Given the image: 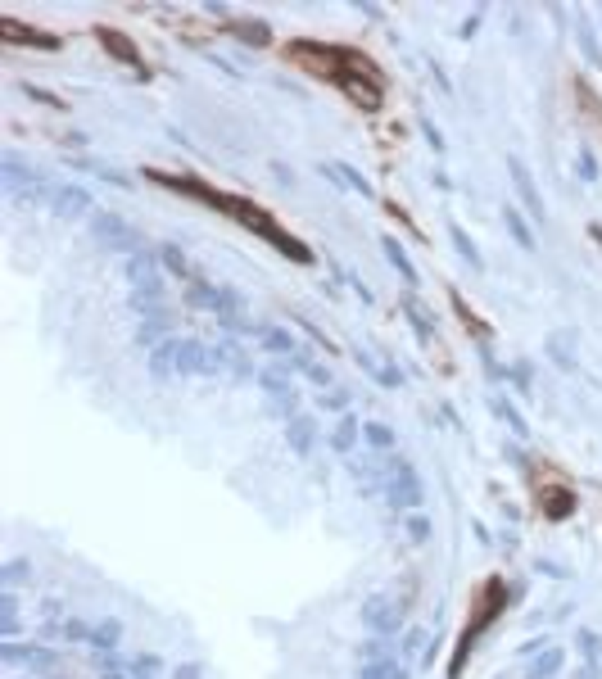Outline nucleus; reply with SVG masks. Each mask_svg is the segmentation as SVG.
<instances>
[{
    "label": "nucleus",
    "instance_id": "1",
    "mask_svg": "<svg viewBox=\"0 0 602 679\" xmlns=\"http://www.w3.org/2000/svg\"><path fill=\"white\" fill-rule=\"evenodd\" d=\"M290 55L294 59H303V68H313V73H326V77H335L344 91L353 95L358 105H367V109H376L380 105V77L372 73V64L358 55L349 68H340V64H326V50L322 46H308V41H299V46H290Z\"/></svg>",
    "mask_w": 602,
    "mask_h": 679
},
{
    "label": "nucleus",
    "instance_id": "2",
    "mask_svg": "<svg viewBox=\"0 0 602 679\" xmlns=\"http://www.w3.org/2000/svg\"><path fill=\"white\" fill-rule=\"evenodd\" d=\"M362 621L372 625V629H380V634H389V629H399V621H403V607H394L389 598H372L362 607Z\"/></svg>",
    "mask_w": 602,
    "mask_h": 679
},
{
    "label": "nucleus",
    "instance_id": "3",
    "mask_svg": "<svg viewBox=\"0 0 602 679\" xmlns=\"http://www.w3.org/2000/svg\"><path fill=\"white\" fill-rule=\"evenodd\" d=\"M0 657L5 661H23V665H32V670H50L55 665V652H45V648H18V643H0Z\"/></svg>",
    "mask_w": 602,
    "mask_h": 679
},
{
    "label": "nucleus",
    "instance_id": "4",
    "mask_svg": "<svg viewBox=\"0 0 602 679\" xmlns=\"http://www.w3.org/2000/svg\"><path fill=\"white\" fill-rule=\"evenodd\" d=\"M389 503H394V508H416V503H421V485H416L412 466L399 462V480H394V489H389Z\"/></svg>",
    "mask_w": 602,
    "mask_h": 679
},
{
    "label": "nucleus",
    "instance_id": "5",
    "mask_svg": "<svg viewBox=\"0 0 602 679\" xmlns=\"http://www.w3.org/2000/svg\"><path fill=\"white\" fill-rule=\"evenodd\" d=\"M313 435H317V430H313L308 417H294V422H290V444H294V453H299V458L313 449Z\"/></svg>",
    "mask_w": 602,
    "mask_h": 679
},
{
    "label": "nucleus",
    "instance_id": "6",
    "mask_svg": "<svg viewBox=\"0 0 602 679\" xmlns=\"http://www.w3.org/2000/svg\"><path fill=\"white\" fill-rule=\"evenodd\" d=\"M557 670H561V652H557V648H548L544 657H539V661L530 665V679H552Z\"/></svg>",
    "mask_w": 602,
    "mask_h": 679
},
{
    "label": "nucleus",
    "instance_id": "7",
    "mask_svg": "<svg viewBox=\"0 0 602 679\" xmlns=\"http://www.w3.org/2000/svg\"><path fill=\"white\" fill-rule=\"evenodd\" d=\"M353 439H358V422H353V417H344V422L335 426V435H330V444L344 453V449H353Z\"/></svg>",
    "mask_w": 602,
    "mask_h": 679
},
{
    "label": "nucleus",
    "instance_id": "8",
    "mask_svg": "<svg viewBox=\"0 0 602 679\" xmlns=\"http://www.w3.org/2000/svg\"><path fill=\"white\" fill-rule=\"evenodd\" d=\"M118 634H122L118 621H100V625L91 629V643H95V648H114V643H118Z\"/></svg>",
    "mask_w": 602,
    "mask_h": 679
},
{
    "label": "nucleus",
    "instance_id": "9",
    "mask_svg": "<svg viewBox=\"0 0 602 679\" xmlns=\"http://www.w3.org/2000/svg\"><path fill=\"white\" fill-rule=\"evenodd\" d=\"M362 679H403V670H399V665H389V661H372L362 670Z\"/></svg>",
    "mask_w": 602,
    "mask_h": 679
},
{
    "label": "nucleus",
    "instance_id": "10",
    "mask_svg": "<svg viewBox=\"0 0 602 679\" xmlns=\"http://www.w3.org/2000/svg\"><path fill=\"white\" fill-rule=\"evenodd\" d=\"M362 435H367V439H372V444H376V449H389V444H394V435H389V430H385V426H376V422H372V426H362Z\"/></svg>",
    "mask_w": 602,
    "mask_h": 679
},
{
    "label": "nucleus",
    "instance_id": "11",
    "mask_svg": "<svg viewBox=\"0 0 602 679\" xmlns=\"http://www.w3.org/2000/svg\"><path fill=\"white\" fill-rule=\"evenodd\" d=\"M548 498H552V503H548V512H552V516H566V512H571V503H566V493H561V489H557V493H548Z\"/></svg>",
    "mask_w": 602,
    "mask_h": 679
},
{
    "label": "nucleus",
    "instance_id": "12",
    "mask_svg": "<svg viewBox=\"0 0 602 679\" xmlns=\"http://www.w3.org/2000/svg\"><path fill=\"white\" fill-rule=\"evenodd\" d=\"M23 575H28V566H23V562H9L5 566V584H18Z\"/></svg>",
    "mask_w": 602,
    "mask_h": 679
},
{
    "label": "nucleus",
    "instance_id": "13",
    "mask_svg": "<svg viewBox=\"0 0 602 679\" xmlns=\"http://www.w3.org/2000/svg\"><path fill=\"white\" fill-rule=\"evenodd\" d=\"M408 535H412V539H416V543H421V539H426V535H430V525H426V521H421V516H412V521H408Z\"/></svg>",
    "mask_w": 602,
    "mask_h": 679
},
{
    "label": "nucleus",
    "instance_id": "14",
    "mask_svg": "<svg viewBox=\"0 0 602 679\" xmlns=\"http://www.w3.org/2000/svg\"><path fill=\"white\" fill-rule=\"evenodd\" d=\"M580 648H584V657H598V638L588 629H580Z\"/></svg>",
    "mask_w": 602,
    "mask_h": 679
},
{
    "label": "nucleus",
    "instance_id": "15",
    "mask_svg": "<svg viewBox=\"0 0 602 679\" xmlns=\"http://www.w3.org/2000/svg\"><path fill=\"white\" fill-rule=\"evenodd\" d=\"M421 643H426V634H421V629H412V634H408V643H403V648H408V652H421Z\"/></svg>",
    "mask_w": 602,
    "mask_h": 679
},
{
    "label": "nucleus",
    "instance_id": "16",
    "mask_svg": "<svg viewBox=\"0 0 602 679\" xmlns=\"http://www.w3.org/2000/svg\"><path fill=\"white\" fill-rule=\"evenodd\" d=\"M575 679H598V665H584V670L575 675Z\"/></svg>",
    "mask_w": 602,
    "mask_h": 679
}]
</instances>
